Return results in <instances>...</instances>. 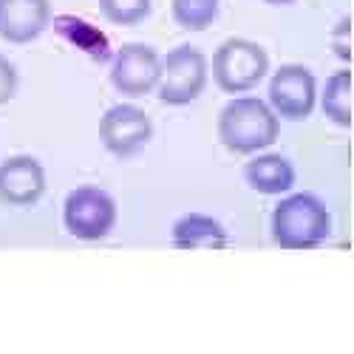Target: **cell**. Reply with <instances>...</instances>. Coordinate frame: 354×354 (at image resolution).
<instances>
[{
  "label": "cell",
  "mask_w": 354,
  "mask_h": 354,
  "mask_svg": "<svg viewBox=\"0 0 354 354\" xmlns=\"http://www.w3.org/2000/svg\"><path fill=\"white\" fill-rule=\"evenodd\" d=\"M281 133L278 113L258 97L230 100L218 113V139L230 153L250 156L267 151Z\"/></svg>",
  "instance_id": "6da1fadb"
},
{
  "label": "cell",
  "mask_w": 354,
  "mask_h": 354,
  "mask_svg": "<svg viewBox=\"0 0 354 354\" xmlns=\"http://www.w3.org/2000/svg\"><path fill=\"white\" fill-rule=\"evenodd\" d=\"M329 210L312 193H292L272 210V241L281 250H312L329 239Z\"/></svg>",
  "instance_id": "7a4b0ae2"
},
{
  "label": "cell",
  "mask_w": 354,
  "mask_h": 354,
  "mask_svg": "<svg viewBox=\"0 0 354 354\" xmlns=\"http://www.w3.org/2000/svg\"><path fill=\"white\" fill-rule=\"evenodd\" d=\"M270 71V54L244 37L224 40L213 54V80L227 94H244Z\"/></svg>",
  "instance_id": "3957f363"
},
{
  "label": "cell",
  "mask_w": 354,
  "mask_h": 354,
  "mask_svg": "<svg viewBox=\"0 0 354 354\" xmlns=\"http://www.w3.org/2000/svg\"><path fill=\"white\" fill-rule=\"evenodd\" d=\"M207 57L196 46H176L162 60V80H159V100L165 105H190L207 85Z\"/></svg>",
  "instance_id": "277c9868"
},
{
  "label": "cell",
  "mask_w": 354,
  "mask_h": 354,
  "mask_svg": "<svg viewBox=\"0 0 354 354\" xmlns=\"http://www.w3.org/2000/svg\"><path fill=\"white\" fill-rule=\"evenodd\" d=\"M116 204L97 185H80L66 196L63 224L80 241H100L113 230Z\"/></svg>",
  "instance_id": "5b68a950"
},
{
  "label": "cell",
  "mask_w": 354,
  "mask_h": 354,
  "mask_svg": "<svg viewBox=\"0 0 354 354\" xmlns=\"http://www.w3.org/2000/svg\"><path fill=\"white\" fill-rule=\"evenodd\" d=\"M162 80V57L145 43H125L113 54L111 85L122 97H145Z\"/></svg>",
  "instance_id": "8992f818"
},
{
  "label": "cell",
  "mask_w": 354,
  "mask_h": 354,
  "mask_svg": "<svg viewBox=\"0 0 354 354\" xmlns=\"http://www.w3.org/2000/svg\"><path fill=\"white\" fill-rule=\"evenodd\" d=\"M267 97H270V108L278 116L292 120V122H301L315 111V102H317L315 74L298 63L281 66L270 80Z\"/></svg>",
  "instance_id": "52a82bcc"
},
{
  "label": "cell",
  "mask_w": 354,
  "mask_h": 354,
  "mask_svg": "<svg viewBox=\"0 0 354 354\" xmlns=\"http://www.w3.org/2000/svg\"><path fill=\"white\" fill-rule=\"evenodd\" d=\"M151 136H153L151 116L136 105H113L100 120V139L105 145V151L120 159L139 153L151 142Z\"/></svg>",
  "instance_id": "ba28073f"
},
{
  "label": "cell",
  "mask_w": 354,
  "mask_h": 354,
  "mask_svg": "<svg viewBox=\"0 0 354 354\" xmlns=\"http://www.w3.org/2000/svg\"><path fill=\"white\" fill-rule=\"evenodd\" d=\"M46 193V170L35 156H9L0 165V201L12 207L37 204Z\"/></svg>",
  "instance_id": "9c48e42d"
},
{
  "label": "cell",
  "mask_w": 354,
  "mask_h": 354,
  "mask_svg": "<svg viewBox=\"0 0 354 354\" xmlns=\"http://www.w3.org/2000/svg\"><path fill=\"white\" fill-rule=\"evenodd\" d=\"M51 20L48 0H0V37L6 43L37 40Z\"/></svg>",
  "instance_id": "30bf717a"
},
{
  "label": "cell",
  "mask_w": 354,
  "mask_h": 354,
  "mask_svg": "<svg viewBox=\"0 0 354 354\" xmlns=\"http://www.w3.org/2000/svg\"><path fill=\"white\" fill-rule=\"evenodd\" d=\"M244 179L255 193L281 196V193L292 190V185H295V167L281 153H261L247 162Z\"/></svg>",
  "instance_id": "8fae6325"
},
{
  "label": "cell",
  "mask_w": 354,
  "mask_h": 354,
  "mask_svg": "<svg viewBox=\"0 0 354 354\" xmlns=\"http://www.w3.org/2000/svg\"><path fill=\"white\" fill-rule=\"evenodd\" d=\"M173 247L179 250H224L227 230L204 213H187L173 224Z\"/></svg>",
  "instance_id": "7c38bea8"
},
{
  "label": "cell",
  "mask_w": 354,
  "mask_h": 354,
  "mask_svg": "<svg viewBox=\"0 0 354 354\" xmlns=\"http://www.w3.org/2000/svg\"><path fill=\"white\" fill-rule=\"evenodd\" d=\"M57 32H60L68 43H74L77 48H82L85 54H91V60L94 63H105L108 57H111V48H108V40L102 32H97V28L91 23H85L80 17H57Z\"/></svg>",
  "instance_id": "4fadbf2b"
},
{
  "label": "cell",
  "mask_w": 354,
  "mask_h": 354,
  "mask_svg": "<svg viewBox=\"0 0 354 354\" xmlns=\"http://www.w3.org/2000/svg\"><path fill=\"white\" fill-rule=\"evenodd\" d=\"M320 108L326 113V120H332L340 128H348L351 122V71L340 68L329 77L326 88H323Z\"/></svg>",
  "instance_id": "5bb4252c"
},
{
  "label": "cell",
  "mask_w": 354,
  "mask_h": 354,
  "mask_svg": "<svg viewBox=\"0 0 354 354\" xmlns=\"http://www.w3.org/2000/svg\"><path fill=\"white\" fill-rule=\"evenodd\" d=\"M173 20L187 32H204L218 17V0H173Z\"/></svg>",
  "instance_id": "9a60e30c"
},
{
  "label": "cell",
  "mask_w": 354,
  "mask_h": 354,
  "mask_svg": "<svg viewBox=\"0 0 354 354\" xmlns=\"http://www.w3.org/2000/svg\"><path fill=\"white\" fill-rule=\"evenodd\" d=\"M100 12L113 26H136L151 15V0H100Z\"/></svg>",
  "instance_id": "2e32d148"
},
{
  "label": "cell",
  "mask_w": 354,
  "mask_h": 354,
  "mask_svg": "<svg viewBox=\"0 0 354 354\" xmlns=\"http://www.w3.org/2000/svg\"><path fill=\"white\" fill-rule=\"evenodd\" d=\"M17 91V68L0 54V105H6Z\"/></svg>",
  "instance_id": "e0dca14e"
},
{
  "label": "cell",
  "mask_w": 354,
  "mask_h": 354,
  "mask_svg": "<svg viewBox=\"0 0 354 354\" xmlns=\"http://www.w3.org/2000/svg\"><path fill=\"white\" fill-rule=\"evenodd\" d=\"M348 28H351V20L348 17H343L335 28H332V37H329V46H332V51L340 57V60H351V46H348Z\"/></svg>",
  "instance_id": "ac0fdd59"
},
{
  "label": "cell",
  "mask_w": 354,
  "mask_h": 354,
  "mask_svg": "<svg viewBox=\"0 0 354 354\" xmlns=\"http://www.w3.org/2000/svg\"><path fill=\"white\" fill-rule=\"evenodd\" d=\"M263 3H272V6H286V3H295V0H263Z\"/></svg>",
  "instance_id": "d6986e66"
}]
</instances>
